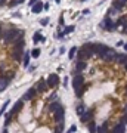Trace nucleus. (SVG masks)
<instances>
[{
  "mask_svg": "<svg viewBox=\"0 0 127 133\" xmlns=\"http://www.w3.org/2000/svg\"><path fill=\"white\" fill-rule=\"evenodd\" d=\"M7 84H9V80H7L6 77H2V79H0V92L5 90Z\"/></svg>",
  "mask_w": 127,
  "mask_h": 133,
  "instance_id": "18",
  "label": "nucleus"
},
{
  "mask_svg": "<svg viewBox=\"0 0 127 133\" xmlns=\"http://www.w3.org/2000/svg\"><path fill=\"white\" fill-rule=\"evenodd\" d=\"M22 37H24V33L21 30H9L3 36V42H5V44H9V43L16 42V40L22 39Z\"/></svg>",
  "mask_w": 127,
  "mask_h": 133,
  "instance_id": "1",
  "label": "nucleus"
},
{
  "mask_svg": "<svg viewBox=\"0 0 127 133\" xmlns=\"http://www.w3.org/2000/svg\"><path fill=\"white\" fill-rule=\"evenodd\" d=\"M2 133H7V130H6V129H5V130H3V132H2Z\"/></svg>",
  "mask_w": 127,
  "mask_h": 133,
  "instance_id": "42",
  "label": "nucleus"
},
{
  "mask_svg": "<svg viewBox=\"0 0 127 133\" xmlns=\"http://www.w3.org/2000/svg\"><path fill=\"white\" fill-rule=\"evenodd\" d=\"M31 56H33V58H38V56H40V49L38 48L33 49V50H31Z\"/></svg>",
  "mask_w": 127,
  "mask_h": 133,
  "instance_id": "26",
  "label": "nucleus"
},
{
  "mask_svg": "<svg viewBox=\"0 0 127 133\" xmlns=\"http://www.w3.org/2000/svg\"><path fill=\"white\" fill-rule=\"evenodd\" d=\"M0 33H2V25H0Z\"/></svg>",
  "mask_w": 127,
  "mask_h": 133,
  "instance_id": "45",
  "label": "nucleus"
},
{
  "mask_svg": "<svg viewBox=\"0 0 127 133\" xmlns=\"http://www.w3.org/2000/svg\"><path fill=\"white\" fill-rule=\"evenodd\" d=\"M81 2H86V0H81Z\"/></svg>",
  "mask_w": 127,
  "mask_h": 133,
  "instance_id": "46",
  "label": "nucleus"
},
{
  "mask_svg": "<svg viewBox=\"0 0 127 133\" xmlns=\"http://www.w3.org/2000/svg\"><path fill=\"white\" fill-rule=\"evenodd\" d=\"M36 93H37V90H36V87H31V89H28V90L24 93V96H22V101H31V99H34L36 98Z\"/></svg>",
  "mask_w": 127,
  "mask_h": 133,
  "instance_id": "10",
  "label": "nucleus"
},
{
  "mask_svg": "<svg viewBox=\"0 0 127 133\" xmlns=\"http://www.w3.org/2000/svg\"><path fill=\"white\" fill-rule=\"evenodd\" d=\"M109 50V48L106 44H103V43H96V44H93V55H97L99 58H105V55L106 52Z\"/></svg>",
  "mask_w": 127,
  "mask_h": 133,
  "instance_id": "4",
  "label": "nucleus"
},
{
  "mask_svg": "<svg viewBox=\"0 0 127 133\" xmlns=\"http://www.w3.org/2000/svg\"><path fill=\"white\" fill-rule=\"evenodd\" d=\"M93 109H87V111H84L83 114L80 115V120H81V123H87V121H92V117H93Z\"/></svg>",
  "mask_w": 127,
  "mask_h": 133,
  "instance_id": "11",
  "label": "nucleus"
},
{
  "mask_svg": "<svg viewBox=\"0 0 127 133\" xmlns=\"http://www.w3.org/2000/svg\"><path fill=\"white\" fill-rule=\"evenodd\" d=\"M75 112H77V114H79V115H81V114H83V112H84V105H81V103H80L79 107L75 108Z\"/></svg>",
  "mask_w": 127,
  "mask_h": 133,
  "instance_id": "28",
  "label": "nucleus"
},
{
  "mask_svg": "<svg viewBox=\"0 0 127 133\" xmlns=\"http://www.w3.org/2000/svg\"><path fill=\"white\" fill-rule=\"evenodd\" d=\"M5 3H6V0H0V6H3Z\"/></svg>",
  "mask_w": 127,
  "mask_h": 133,
  "instance_id": "40",
  "label": "nucleus"
},
{
  "mask_svg": "<svg viewBox=\"0 0 127 133\" xmlns=\"http://www.w3.org/2000/svg\"><path fill=\"white\" fill-rule=\"evenodd\" d=\"M127 3V0H114L112 2V9H114L115 12H118V11H121L123 9V6Z\"/></svg>",
  "mask_w": 127,
  "mask_h": 133,
  "instance_id": "13",
  "label": "nucleus"
},
{
  "mask_svg": "<svg viewBox=\"0 0 127 133\" xmlns=\"http://www.w3.org/2000/svg\"><path fill=\"white\" fill-rule=\"evenodd\" d=\"M75 53H77V48H71L70 49V52H68V58H70V59H74Z\"/></svg>",
  "mask_w": 127,
  "mask_h": 133,
  "instance_id": "24",
  "label": "nucleus"
},
{
  "mask_svg": "<svg viewBox=\"0 0 127 133\" xmlns=\"http://www.w3.org/2000/svg\"><path fill=\"white\" fill-rule=\"evenodd\" d=\"M123 48H124V50L127 52V43H124V46H123Z\"/></svg>",
  "mask_w": 127,
  "mask_h": 133,
  "instance_id": "41",
  "label": "nucleus"
},
{
  "mask_svg": "<svg viewBox=\"0 0 127 133\" xmlns=\"http://www.w3.org/2000/svg\"><path fill=\"white\" fill-rule=\"evenodd\" d=\"M46 83H47V87H56L59 84V75L58 74H50L47 80H46Z\"/></svg>",
  "mask_w": 127,
  "mask_h": 133,
  "instance_id": "7",
  "label": "nucleus"
},
{
  "mask_svg": "<svg viewBox=\"0 0 127 133\" xmlns=\"http://www.w3.org/2000/svg\"><path fill=\"white\" fill-rule=\"evenodd\" d=\"M61 107V103L59 102H50L49 103V111H52V112H55L56 109Z\"/></svg>",
  "mask_w": 127,
  "mask_h": 133,
  "instance_id": "20",
  "label": "nucleus"
},
{
  "mask_svg": "<svg viewBox=\"0 0 127 133\" xmlns=\"http://www.w3.org/2000/svg\"><path fill=\"white\" fill-rule=\"evenodd\" d=\"M34 70H36V65H31L30 68H28V71H30V73H33V71H34Z\"/></svg>",
  "mask_w": 127,
  "mask_h": 133,
  "instance_id": "36",
  "label": "nucleus"
},
{
  "mask_svg": "<svg viewBox=\"0 0 127 133\" xmlns=\"http://www.w3.org/2000/svg\"><path fill=\"white\" fill-rule=\"evenodd\" d=\"M33 40H34V43H38V40L44 42V37L40 36V33H36V34H34V37H33Z\"/></svg>",
  "mask_w": 127,
  "mask_h": 133,
  "instance_id": "25",
  "label": "nucleus"
},
{
  "mask_svg": "<svg viewBox=\"0 0 127 133\" xmlns=\"http://www.w3.org/2000/svg\"><path fill=\"white\" fill-rule=\"evenodd\" d=\"M22 2H25V0H12L11 2V6H16V5H19V3H22Z\"/></svg>",
  "mask_w": 127,
  "mask_h": 133,
  "instance_id": "32",
  "label": "nucleus"
},
{
  "mask_svg": "<svg viewBox=\"0 0 127 133\" xmlns=\"http://www.w3.org/2000/svg\"><path fill=\"white\" fill-rule=\"evenodd\" d=\"M9 102H11V101H6V102L3 103V107H2V109H0V117H3V114H5V109L9 107Z\"/></svg>",
  "mask_w": 127,
  "mask_h": 133,
  "instance_id": "27",
  "label": "nucleus"
},
{
  "mask_svg": "<svg viewBox=\"0 0 127 133\" xmlns=\"http://www.w3.org/2000/svg\"><path fill=\"white\" fill-rule=\"evenodd\" d=\"M43 9H46V11H47V9H49V3H44V5H43Z\"/></svg>",
  "mask_w": 127,
  "mask_h": 133,
  "instance_id": "37",
  "label": "nucleus"
},
{
  "mask_svg": "<svg viewBox=\"0 0 127 133\" xmlns=\"http://www.w3.org/2000/svg\"><path fill=\"white\" fill-rule=\"evenodd\" d=\"M67 133H73V132H71V130H68V132H67Z\"/></svg>",
  "mask_w": 127,
  "mask_h": 133,
  "instance_id": "44",
  "label": "nucleus"
},
{
  "mask_svg": "<svg viewBox=\"0 0 127 133\" xmlns=\"http://www.w3.org/2000/svg\"><path fill=\"white\" fill-rule=\"evenodd\" d=\"M121 123H123L124 126L127 124V112H124V114H123V117H121Z\"/></svg>",
  "mask_w": 127,
  "mask_h": 133,
  "instance_id": "33",
  "label": "nucleus"
},
{
  "mask_svg": "<svg viewBox=\"0 0 127 133\" xmlns=\"http://www.w3.org/2000/svg\"><path fill=\"white\" fill-rule=\"evenodd\" d=\"M30 58H31V52H27L24 53V65L28 68V64H30Z\"/></svg>",
  "mask_w": 127,
  "mask_h": 133,
  "instance_id": "21",
  "label": "nucleus"
},
{
  "mask_svg": "<svg viewBox=\"0 0 127 133\" xmlns=\"http://www.w3.org/2000/svg\"><path fill=\"white\" fill-rule=\"evenodd\" d=\"M43 5H44V3H42V2L38 0L34 6H31V7H33V9H31L33 13H40V12H42V11H43Z\"/></svg>",
  "mask_w": 127,
  "mask_h": 133,
  "instance_id": "16",
  "label": "nucleus"
},
{
  "mask_svg": "<svg viewBox=\"0 0 127 133\" xmlns=\"http://www.w3.org/2000/svg\"><path fill=\"white\" fill-rule=\"evenodd\" d=\"M89 132H90V133H96L97 132L96 124H95L93 121H89Z\"/></svg>",
  "mask_w": 127,
  "mask_h": 133,
  "instance_id": "23",
  "label": "nucleus"
},
{
  "mask_svg": "<svg viewBox=\"0 0 127 133\" xmlns=\"http://www.w3.org/2000/svg\"><path fill=\"white\" fill-rule=\"evenodd\" d=\"M74 25H68V27H65V30H64V34H70V33H73L74 31Z\"/></svg>",
  "mask_w": 127,
  "mask_h": 133,
  "instance_id": "29",
  "label": "nucleus"
},
{
  "mask_svg": "<svg viewBox=\"0 0 127 133\" xmlns=\"http://www.w3.org/2000/svg\"><path fill=\"white\" fill-rule=\"evenodd\" d=\"M86 66H87V65H86L84 61H79V62H77V68L74 70V73H73V74H74V75H77L80 71H83V70H84Z\"/></svg>",
  "mask_w": 127,
  "mask_h": 133,
  "instance_id": "15",
  "label": "nucleus"
},
{
  "mask_svg": "<svg viewBox=\"0 0 127 133\" xmlns=\"http://www.w3.org/2000/svg\"><path fill=\"white\" fill-rule=\"evenodd\" d=\"M70 130H71V132H75V130H77V127H75V126H71V129H70Z\"/></svg>",
  "mask_w": 127,
  "mask_h": 133,
  "instance_id": "39",
  "label": "nucleus"
},
{
  "mask_svg": "<svg viewBox=\"0 0 127 133\" xmlns=\"http://www.w3.org/2000/svg\"><path fill=\"white\" fill-rule=\"evenodd\" d=\"M117 46H124V42H123V40H120V42L117 43Z\"/></svg>",
  "mask_w": 127,
  "mask_h": 133,
  "instance_id": "38",
  "label": "nucleus"
},
{
  "mask_svg": "<svg viewBox=\"0 0 127 133\" xmlns=\"http://www.w3.org/2000/svg\"><path fill=\"white\" fill-rule=\"evenodd\" d=\"M22 107H24V101H22V99H21V101H18V102L15 103V105H13V108L11 109V111H9L7 114H6V120H5V126H7V124L11 123V120H12V117H13L15 114H18L19 111L22 109Z\"/></svg>",
  "mask_w": 127,
  "mask_h": 133,
  "instance_id": "3",
  "label": "nucleus"
},
{
  "mask_svg": "<svg viewBox=\"0 0 127 133\" xmlns=\"http://www.w3.org/2000/svg\"><path fill=\"white\" fill-rule=\"evenodd\" d=\"M22 55H24V48H15L12 52V58L16 62H21L22 61Z\"/></svg>",
  "mask_w": 127,
  "mask_h": 133,
  "instance_id": "9",
  "label": "nucleus"
},
{
  "mask_svg": "<svg viewBox=\"0 0 127 133\" xmlns=\"http://www.w3.org/2000/svg\"><path fill=\"white\" fill-rule=\"evenodd\" d=\"M83 86H84V77H83V75H80V74L74 75V79H73V87H74V92L80 90V89H81Z\"/></svg>",
  "mask_w": 127,
  "mask_h": 133,
  "instance_id": "5",
  "label": "nucleus"
},
{
  "mask_svg": "<svg viewBox=\"0 0 127 133\" xmlns=\"http://www.w3.org/2000/svg\"><path fill=\"white\" fill-rule=\"evenodd\" d=\"M115 24H117V27H120V25H123V27H124V25L127 24V16H121V18L118 19Z\"/></svg>",
  "mask_w": 127,
  "mask_h": 133,
  "instance_id": "22",
  "label": "nucleus"
},
{
  "mask_svg": "<svg viewBox=\"0 0 127 133\" xmlns=\"http://www.w3.org/2000/svg\"><path fill=\"white\" fill-rule=\"evenodd\" d=\"M47 89V83H46V80H40V81H37L36 84V90L37 92H46Z\"/></svg>",
  "mask_w": 127,
  "mask_h": 133,
  "instance_id": "14",
  "label": "nucleus"
},
{
  "mask_svg": "<svg viewBox=\"0 0 127 133\" xmlns=\"http://www.w3.org/2000/svg\"><path fill=\"white\" fill-rule=\"evenodd\" d=\"M40 24H42V25H47L49 24V18H43L42 21H40Z\"/></svg>",
  "mask_w": 127,
  "mask_h": 133,
  "instance_id": "34",
  "label": "nucleus"
},
{
  "mask_svg": "<svg viewBox=\"0 0 127 133\" xmlns=\"http://www.w3.org/2000/svg\"><path fill=\"white\" fill-rule=\"evenodd\" d=\"M64 132V124H59V126L55 129V133H62Z\"/></svg>",
  "mask_w": 127,
  "mask_h": 133,
  "instance_id": "31",
  "label": "nucleus"
},
{
  "mask_svg": "<svg viewBox=\"0 0 127 133\" xmlns=\"http://www.w3.org/2000/svg\"><path fill=\"white\" fill-rule=\"evenodd\" d=\"M53 114H55V115H53V117H55V121L61 123V121L64 120V117H65V108H64V107L61 105V107L56 109V111H55Z\"/></svg>",
  "mask_w": 127,
  "mask_h": 133,
  "instance_id": "8",
  "label": "nucleus"
},
{
  "mask_svg": "<svg viewBox=\"0 0 127 133\" xmlns=\"http://www.w3.org/2000/svg\"><path fill=\"white\" fill-rule=\"evenodd\" d=\"M77 53H79L77 55L79 61H83V59H86V58H90L92 55H93V43H86L80 50H77Z\"/></svg>",
  "mask_w": 127,
  "mask_h": 133,
  "instance_id": "2",
  "label": "nucleus"
},
{
  "mask_svg": "<svg viewBox=\"0 0 127 133\" xmlns=\"http://www.w3.org/2000/svg\"><path fill=\"white\" fill-rule=\"evenodd\" d=\"M96 133H108V123L105 121L102 126H99V129H97Z\"/></svg>",
  "mask_w": 127,
  "mask_h": 133,
  "instance_id": "19",
  "label": "nucleus"
},
{
  "mask_svg": "<svg viewBox=\"0 0 127 133\" xmlns=\"http://www.w3.org/2000/svg\"><path fill=\"white\" fill-rule=\"evenodd\" d=\"M37 2H38V0H30V6H34Z\"/></svg>",
  "mask_w": 127,
  "mask_h": 133,
  "instance_id": "35",
  "label": "nucleus"
},
{
  "mask_svg": "<svg viewBox=\"0 0 127 133\" xmlns=\"http://www.w3.org/2000/svg\"><path fill=\"white\" fill-rule=\"evenodd\" d=\"M5 77H6V79L9 80V81H11V80H12L13 77H15V73H13V71H9V73H6V75H5Z\"/></svg>",
  "mask_w": 127,
  "mask_h": 133,
  "instance_id": "30",
  "label": "nucleus"
},
{
  "mask_svg": "<svg viewBox=\"0 0 127 133\" xmlns=\"http://www.w3.org/2000/svg\"><path fill=\"white\" fill-rule=\"evenodd\" d=\"M117 52H115L114 49H111L109 48V50L106 52V55H105V58L103 59L106 61V62H114V61H117Z\"/></svg>",
  "mask_w": 127,
  "mask_h": 133,
  "instance_id": "12",
  "label": "nucleus"
},
{
  "mask_svg": "<svg viewBox=\"0 0 127 133\" xmlns=\"http://www.w3.org/2000/svg\"><path fill=\"white\" fill-rule=\"evenodd\" d=\"M101 28H105V30H108V31H112V30L117 28V24H115L112 19H109L108 16H106V18L101 22Z\"/></svg>",
  "mask_w": 127,
  "mask_h": 133,
  "instance_id": "6",
  "label": "nucleus"
},
{
  "mask_svg": "<svg viewBox=\"0 0 127 133\" xmlns=\"http://www.w3.org/2000/svg\"><path fill=\"white\" fill-rule=\"evenodd\" d=\"M55 2H56V3H61V0H55Z\"/></svg>",
  "mask_w": 127,
  "mask_h": 133,
  "instance_id": "43",
  "label": "nucleus"
},
{
  "mask_svg": "<svg viewBox=\"0 0 127 133\" xmlns=\"http://www.w3.org/2000/svg\"><path fill=\"white\" fill-rule=\"evenodd\" d=\"M111 133H126V126H124L123 123H120V124H117V126L112 129Z\"/></svg>",
  "mask_w": 127,
  "mask_h": 133,
  "instance_id": "17",
  "label": "nucleus"
}]
</instances>
